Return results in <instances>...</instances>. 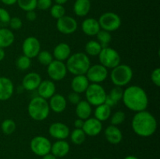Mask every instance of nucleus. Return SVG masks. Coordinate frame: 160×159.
Masks as SVG:
<instances>
[{"instance_id": "obj_1", "label": "nucleus", "mask_w": 160, "mask_h": 159, "mask_svg": "<svg viewBox=\"0 0 160 159\" xmlns=\"http://www.w3.org/2000/svg\"><path fill=\"white\" fill-rule=\"evenodd\" d=\"M122 100L124 105L134 112L146 110L148 104V94L143 88L137 85L127 87L123 90Z\"/></svg>"}, {"instance_id": "obj_2", "label": "nucleus", "mask_w": 160, "mask_h": 159, "mask_svg": "<svg viewBox=\"0 0 160 159\" xmlns=\"http://www.w3.org/2000/svg\"><path fill=\"white\" fill-rule=\"evenodd\" d=\"M133 131L138 136L148 137L152 136L157 129V121L152 113L148 111L136 112L131 121Z\"/></svg>"}, {"instance_id": "obj_3", "label": "nucleus", "mask_w": 160, "mask_h": 159, "mask_svg": "<svg viewBox=\"0 0 160 159\" xmlns=\"http://www.w3.org/2000/svg\"><path fill=\"white\" fill-rule=\"evenodd\" d=\"M67 72L74 76L85 75L91 66L88 55L84 52H76L70 55L66 63Z\"/></svg>"}, {"instance_id": "obj_4", "label": "nucleus", "mask_w": 160, "mask_h": 159, "mask_svg": "<svg viewBox=\"0 0 160 159\" xmlns=\"http://www.w3.org/2000/svg\"><path fill=\"white\" fill-rule=\"evenodd\" d=\"M28 114L32 119L35 121H44L48 118L50 108L47 100L41 97H34L29 102L28 107Z\"/></svg>"}, {"instance_id": "obj_5", "label": "nucleus", "mask_w": 160, "mask_h": 159, "mask_svg": "<svg viewBox=\"0 0 160 159\" xmlns=\"http://www.w3.org/2000/svg\"><path fill=\"white\" fill-rule=\"evenodd\" d=\"M133 78V70L130 65L120 64L112 69L110 79L112 84L117 87H124L128 85Z\"/></svg>"}, {"instance_id": "obj_6", "label": "nucleus", "mask_w": 160, "mask_h": 159, "mask_svg": "<svg viewBox=\"0 0 160 159\" xmlns=\"http://www.w3.org/2000/svg\"><path fill=\"white\" fill-rule=\"evenodd\" d=\"M106 90L99 84H91L85 91L86 101L92 106H98L104 104L106 98Z\"/></svg>"}, {"instance_id": "obj_7", "label": "nucleus", "mask_w": 160, "mask_h": 159, "mask_svg": "<svg viewBox=\"0 0 160 159\" xmlns=\"http://www.w3.org/2000/svg\"><path fill=\"white\" fill-rule=\"evenodd\" d=\"M98 56L100 64L106 69H113L120 64L121 58L118 51L109 46L102 48Z\"/></svg>"}, {"instance_id": "obj_8", "label": "nucleus", "mask_w": 160, "mask_h": 159, "mask_svg": "<svg viewBox=\"0 0 160 159\" xmlns=\"http://www.w3.org/2000/svg\"><path fill=\"white\" fill-rule=\"evenodd\" d=\"M98 21L101 29L108 32L117 31L121 26V19L120 16L112 12H106L102 14Z\"/></svg>"}, {"instance_id": "obj_9", "label": "nucleus", "mask_w": 160, "mask_h": 159, "mask_svg": "<svg viewBox=\"0 0 160 159\" xmlns=\"http://www.w3.org/2000/svg\"><path fill=\"white\" fill-rule=\"evenodd\" d=\"M31 150L34 154L43 157L51 151L52 143L47 137L44 136H36L30 143Z\"/></svg>"}, {"instance_id": "obj_10", "label": "nucleus", "mask_w": 160, "mask_h": 159, "mask_svg": "<svg viewBox=\"0 0 160 159\" xmlns=\"http://www.w3.org/2000/svg\"><path fill=\"white\" fill-rule=\"evenodd\" d=\"M108 74V69L101 64H95L89 67L85 76L92 84H100L107 79Z\"/></svg>"}, {"instance_id": "obj_11", "label": "nucleus", "mask_w": 160, "mask_h": 159, "mask_svg": "<svg viewBox=\"0 0 160 159\" xmlns=\"http://www.w3.org/2000/svg\"><path fill=\"white\" fill-rule=\"evenodd\" d=\"M47 73L52 81L62 80L67 73L66 64L62 61L54 59L47 67Z\"/></svg>"}, {"instance_id": "obj_12", "label": "nucleus", "mask_w": 160, "mask_h": 159, "mask_svg": "<svg viewBox=\"0 0 160 159\" xmlns=\"http://www.w3.org/2000/svg\"><path fill=\"white\" fill-rule=\"evenodd\" d=\"M22 50L24 55L30 59L37 57L41 51V43L35 37H28L23 41L22 45Z\"/></svg>"}, {"instance_id": "obj_13", "label": "nucleus", "mask_w": 160, "mask_h": 159, "mask_svg": "<svg viewBox=\"0 0 160 159\" xmlns=\"http://www.w3.org/2000/svg\"><path fill=\"white\" fill-rule=\"evenodd\" d=\"M78 22L70 16H63L58 19L56 22V28L58 31L63 34H71L78 29Z\"/></svg>"}, {"instance_id": "obj_14", "label": "nucleus", "mask_w": 160, "mask_h": 159, "mask_svg": "<svg viewBox=\"0 0 160 159\" xmlns=\"http://www.w3.org/2000/svg\"><path fill=\"white\" fill-rule=\"evenodd\" d=\"M49 135L56 140H66L70 136V128L63 123L56 122L50 125L48 128Z\"/></svg>"}, {"instance_id": "obj_15", "label": "nucleus", "mask_w": 160, "mask_h": 159, "mask_svg": "<svg viewBox=\"0 0 160 159\" xmlns=\"http://www.w3.org/2000/svg\"><path fill=\"white\" fill-rule=\"evenodd\" d=\"M82 129L85 132L86 136L95 137L98 136L102 130V123L95 117L94 118L90 117L88 119L84 120Z\"/></svg>"}, {"instance_id": "obj_16", "label": "nucleus", "mask_w": 160, "mask_h": 159, "mask_svg": "<svg viewBox=\"0 0 160 159\" xmlns=\"http://www.w3.org/2000/svg\"><path fill=\"white\" fill-rule=\"evenodd\" d=\"M14 85L12 80L6 76H0V101H5L12 96Z\"/></svg>"}, {"instance_id": "obj_17", "label": "nucleus", "mask_w": 160, "mask_h": 159, "mask_svg": "<svg viewBox=\"0 0 160 159\" xmlns=\"http://www.w3.org/2000/svg\"><path fill=\"white\" fill-rule=\"evenodd\" d=\"M42 82V77L35 72H31L24 76L22 80V87L28 91L37 90L39 84Z\"/></svg>"}, {"instance_id": "obj_18", "label": "nucleus", "mask_w": 160, "mask_h": 159, "mask_svg": "<svg viewBox=\"0 0 160 159\" xmlns=\"http://www.w3.org/2000/svg\"><path fill=\"white\" fill-rule=\"evenodd\" d=\"M38 96L45 100L49 99L56 94V85L54 81L50 80H42L37 88Z\"/></svg>"}, {"instance_id": "obj_19", "label": "nucleus", "mask_w": 160, "mask_h": 159, "mask_svg": "<svg viewBox=\"0 0 160 159\" xmlns=\"http://www.w3.org/2000/svg\"><path fill=\"white\" fill-rule=\"evenodd\" d=\"M50 110L56 113H62L67 108V99L65 97L59 94H55L49 98L48 102Z\"/></svg>"}, {"instance_id": "obj_20", "label": "nucleus", "mask_w": 160, "mask_h": 159, "mask_svg": "<svg viewBox=\"0 0 160 159\" xmlns=\"http://www.w3.org/2000/svg\"><path fill=\"white\" fill-rule=\"evenodd\" d=\"M81 30L88 36H96L101 30L99 23L95 18H86L81 23Z\"/></svg>"}, {"instance_id": "obj_21", "label": "nucleus", "mask_w": 160, "mask_h": 159, "mask_svg": "<svg viewBox=\"0 0 160 159\" xmlns=\"http://www.w3.org/2000/svg\"><path fill=\"white\" fill-rule=\"evenodd\" d=\"M105 137L111 144H118L123 140V133L117 126L110 125L105 129Z\"/></svg>"}, {"instance_id": "obj_22", "label": "nucleus", "mask_w": 160, "mask_h": 159, "mask_svg": "<svg viewBox=\"0 0 160 159\" xmlns=\"http://www.w3.org/2000/svg\"><path fill=\"white\" fill-rule=\"evenodd\" d=\"M70 55H71V48L70 45L65 42H60L54 48L52 55L56 60L63 62L68 59Z\"/></svg>"}, {"instance_id": "obj_23", "label": "nucleus", "mask_w": 160, "mask_h": 159, "mask_svg": "<svg viewBox=\"0 0 160 159\" xmlns=\"http://www.w3.org/2000/svg\"><path fill=\"white\" fill-rule=\"evenodd\" d=\"M70 149V144L65 140H57L52 144L50 153L56 157H63L69 153Z\"/></svg>"}, {"instance_id": "obj_24", "label": "nucleus", "mask_w": 160, "mask_h": 159, "mask_svg": "<svg viewBox=\"0 0 160 159\" xmlns=\"http://www.w3.org/2000/svg\"><path fill=\"white\" fill-rule=\"evenodd\" d=\"M90 82L85 75H78L74 76L71 81V88L73 92L78 94H82L86 91L88 87Z\"/></svg>"}, {"instance_id": "obj_25", "label": "nucleus", "mask_w": 160, "mask_h": 159, "mask_svg": "<svg viewBox=\"0 0 160 159\" xmlns=\"http://www.w3.org/2000/svg\"><path fill=\"white\" fill-rule=\"evenodd\" d=\"M76 115L78 118H81L83 120H86L90 118L92 113V105L87 101H82L76 104Z\"/></svg>"}, {"instance_id": "obj_26", "label": "nucleus", "mask_w": 160, "mask_h": 159, "mask_svg": "<svg viewBox=\"0 0 160 159\" xmlns=\"http://www.w3.org/2000/svg\"><path fill=\"white\" fill-rule=\"evenodd\" d=\"M92 8L90 0H76L73 4V11L78 17H84L89 13Z\"/></svg>"}, {"instance_id": "obj_27", "label": "nucleus", "mask_w": 160, "mask_h": 159, "mask_svg": "<svg viewBox=\"0 0 160 159\" xmlns=\"http://www.w3.org/2000/svg\"><path fill=\"white\" fill-rule=\"evenodd\" d=\"M15 36L11 30L6 27L0 28V48H6L12 45Z\"/></svg>"}, {"instance_id": "obj_28", "label": "nucleus", "mask_w": 160, "mask_h": 159, "mask_svg": "<svg viewBox=\"0 0 160 159\" xmlns=\"http://www.w3.org/2000/svg\"><path fill=\"white\" fill-rule=\"evenodd\" d=\"M95 118L100 122H105L111 116V108L106 104H102L96 106L95 112Z\"/></svg>"}, {"instance_id": "obj_29", "label": "nucleus", "mask_w": 160, "mask_h": 159, "mask_svg": "<svg viewBox=\"0 0 160 159\" xmlns=\"http://www.w3.org/2000/svg\"><path fill=\"white\" fill-rule=\"evenodd\" d=\"M102 48V47L97 41L92 40L87 42L84 49H85L86 55L95 57V56H98L99 55Z\"/></svg>"}, {"instance_id": "obj_30", "label": "nucleus", "mask_w": 160, "mask_h": 159, "mask_svg": "<svg viewBox=\"0 0 160 159\" xmlns=\"http://www.w3.org/2000/svg\"><path fill=\"white\" fill-rule=\"evenodd\" d=\"M70 137L72 143L76 145L82 144L86 140V134L82 129H76L75 128L70 133Z\"/></svg>"}, {"instance_id": "obj_31", "label": "nucleus", "mask_w": 160, "mask_h": 159, "mask_svg": "<svg viewBox=\"0 0 160 159\" xmlns=\"http://www.w3.org/2000/svg\"><path fill=\"white\" fill-rule=\"evenodd\" d=\"M17 129V124L15 122L10 118L5 119L1 124V129L2 132L6 135H10L13 133Z\"/></svg>"}, {"instance_id": "obj_32", "label": "nucleus", "mask_w": 160, "mask_h": 159, "mask_svg": "<svg viewBox=\"0 0 160 159\" xmlns=\"http://www.w3.org/2000/svg\"><path fill=\"white\" fill-rule=\"evenodd\" d=\"M96 37L98 41H97L102 45V48H106L108 47V45L109 44V42L112 40V37H111L110 32H108V31H104V30H100L98 31V34H96Z\"/></svg>"}, {"instance_id": "obj_33", "label": "nucleus", "mask_w": 160, "mask_h": 159, "mask_svg": "<svg viewBox=\"0 0 160 159\" xmlns=\"http://www.w3.org/2000/svg\"><path fill=\"white\" fill-rule=\"evenodd\" d=\"M19 7L23 11L34 10L37 8V0H17Z\"/></svg>"}, {"instance_id": "obj_34", "label": "nucleus", "mask_w": 160, "mask_h": 159, "mask_svg": "<svg viewBox=\"0 0 160 159\" xmlns=\"http://www.w3.org/2000/svg\"><path fill=\"white\" fill-rule=\"evenodd\" d=\"M31 59L27 57L24 55L18 57L17 60H16V65H17V68L19 69L20 70H22V71L28 70V69L31 67Z\"/></svg>"}, {"instance_id": "obj_35", "label": "nucleus", "mask_w": 160, "mask_h": 159, "mask_svg": "<svg viewBox=\"0 0 160 159\" xmlns=\"http://www.w3.org/2000/svg\"><path fill=\"white\" fill-rule=\"evenodd\" d=\"M37 58L39 63L43 65H47V66L54 60L52 54H51L48 51H41L38 55Z\"/></svg>"}, {"instance_id": "obj_36", "label": "nucleus", "mask_w": 160, "mask_h": 159, "mask_svg": "<svg viewBox=\"0 0 160 159\" xmlns=\"http://www.w3.org/2000/svg\"><path fill=\"white\" fill-rule=\"evenodd\" d=\"M50 13L53 18L58 20L66 15V9L62 5L55 4L50 8Z\"/></svg>"}, {"instance_id": "obj_37", "label": "nucleus", "mask_w": 160, "mask_h": 159, "mask_svg": "<svg viewBox=\"0 0 160 159\" xmlns=\"http://www.w3.org/2000/svg\"><path fill=\"white\" fill-rule=\"evenodd\" d=\"M125 118H126V115H125L124 112H122V111H117L111 116V125L117 126H119L125 121Z\"/></svg>"}, {"instance_id": "obj_38", "label": "nucleus", "mask_w": 160, "mask_h": 159, "mask_svg": "<svg viewBox=\"0 0 160 159\" xmlns=\"http://www.w3.org/2000/svg\"><path fill=\"white\" fill-rule=\"evenodd\" d=\"M123 90L122 89L121 87H117L115 86L112 90H110L109 95L114 101H116L117 103H118L119 101H121L122 98H123Z\"/></svg>"}, {"instance_id": "obj_39", "label": "nucleus", "mask_w": 160, "mask_h": 159, "mask_svg": "<svg viewBox=\"0 0 160 159\" xmlns=\"http://www.w3.org/2000/svg\"><path fill=\"white\" fill-rule=\"evenodd\" d=\"M10 18L9 12L4 8H0V28L8 26Z\"/></svg>"}, {"instance_id": "obj_40", "label": "nucleus", "mask_w": 160, "mask_h": 159, "mask_svg": "<svg viewBox=\"0 0 160 159\" xmlns=\"http://www.w3.org/2000/svg\"><path fill=\"white\" fill-rule=\"evenodd\" d=\"M22 25H23V23H22L21 19L17 17H11L10 20H9V26H10V28L12 30H17L20 29L22 27Z\"/></svg>"}, {"instance_id": "obj_41", "label": "nucleus", "mask_w": 160, "mask_h": 159, "mask_svg": "<svg viewBox=\"0 0 160 159\" xmlns=\"http://www.w3.org/2000/svg\"><path fill=\"white\" fill-rule=\"evenodd\" d=\"M52 6V0H37V8L41 10H47Z\"/></svg>"}, {"instance_id": "obj_42", "label": "nucleus", "mask_w": 160, "mask_h": 159, "mask_svg": "<svg viewBox=\"0 0 160 159\" xmlns=\"http://www.w3.org/2000/svg\"><path fill=\"white\" fill-rule=\"evenodd\" d=\"M151 80L152 82L156 86V87H159L160 86V69L156 68L151 74Z\"/></svg>"}, {"instance_id": "obj_43", "label": "nucleus", "mask_w": 160, "mask_h": 159, "mask_svg": "<svg viewBox=\"0 0 160 159\" xmlns=\"http://www.w3.org/2000/svg\"><path fill=\"white\" fill-rule=\"evenodd\" d=\"M67 99H68V101L73 104H77L78 102H80V101H81V96H80L79 94L73 91L69 94L68 97H67Z\"/></svg>"}, {"instance_id": "obj_44", "label": "nucleus", "mask_w": 160, "mask_h": 159, "mask_svg": "<svg viewBox=\"0 0 160 159\" xmlns=\"http://www.w3.org/2000/svg\"><path fill=\"white\" fill-rule=\"evenodd\" d=\"M26 18L27 20H29V21H34V20H35L36 18H37V14L34 12V10L28 11V12H27Z\"/></svg>"}, {"instance_id": "obj_45", "label": "nucleus", "mask_w": 160, "mask_h": 159, "mask_svg": "<svg viewBox=\"0 0 160 159\" xmlns=\"http://www.w3.org/2000/svg\"><path fill=\"white\" fill-rule=\"evenodd\" d=\"M104 104H107L108 106H109L110 108H112V107H113V106H115L117 103L116 102V101H114L113 100H112V98H111L107 94L106 95V100H105Z\"/></svg>"}, {"instance_id": "obj_46", "label": "nucleus", "mask_w": 160, "mask_h": 159, "mask_svg": "<svg viewBox=\"0 0 160 159\" xmlns=\"http://www.w3.org/2000/svg\"><path fill=\"white\" fill-rule=\"evenodd\" d=\"M84 120L81 119V118H78L74 121V126L76 129H82L83 126H84Z\"/></svg>"}, {"instance_id": "obj_47", "label": "nucleus", "mask_w": 160, "mask_h": 159, "mask_svg": "<svg viewBox=\"0 0 160 159\" xmlns=\"http://www.w3.org/2000/svg\"><path fill=\"white\" fill-rule=\"evenodd\" d=\"M0 1L6 6H12L17 3V0H0Z\"/></svg>"}, {"instance_id": "obj_48", "label": "nucleus", "mask_w": 160, "mask_h": 159, "mask_svg": "<svg viewBox=\"0 0 160 159\" xmlns=\"http://www.w3.org/2000/svg\"><path fill=\"white\" fill-rule=\"evenodd\" d=\"M42 159H57V157L56 156L53 155L52 153H48V154H45L42 157Z\"/></svg>"}, {"instance_id": "obj_49", "label": "nucleus", "mask_w": 160, "mask_h": 159, "mask_svg": "<svg viewBox=\"0 0 160 159\" xmlns=\"http://www.w3.org/2000/svg\"><path fill=\"white\" fill-rule=\"evenodd\" d=\"M5 55H6V52H5V50L3 48H0V62L2 61L4 59Z\"/></svg>"}, {"instance_id": "obj_50", "label": "nucleus", "mask_w": 160, "mask_h": 159, "mask_svg": "<svg viewBox=\"0 0 160 159\" xmlns=\"http://www.w3.org/2000/svg\"><path fill=\"white\" fill-rule=\"evenodd\" d=\"M56 4H59V5H62L63 6L65 3H67L68 2V0H54Z\"/></svg>"}, {"instance_id": "obj_51", "label": "nucleus", "mask_w": 160, "mask_h": 159, "mask_svg": "<svg viewBox=\"0 0 160 159\" xmlns=\"http://www.w3.org/2000/svg\"><path fill=\"white\" fill-rule=\"evenodd\" d=\"M124 159H139V158H138V157H135V156L129 155V156H127L126 157H124Z\"/></svg>"}, {"instance_id": "obj_52", "label": "nucleus", "mask_w": 160, "mask_h": 159, "mask_svg": "<svg viewBox=\"0 0 160 159\" xmlns=\"http://www.w3.org/2000/svg\"><path fill=\"white\" fill-rule=\"evenodd\" d=\"M92 159H100V158H92Z\"/></svg>"}]
</instances>
